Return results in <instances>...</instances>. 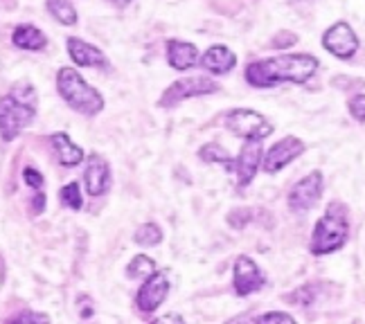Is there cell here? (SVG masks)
Returning a JSON list of instances; mask_svg holds the SVG:
<instances>
[{"mask_svg": "<svg viewBox=\"0 0 365 324\" xmlns=\"http://www.w3.org/2000/svg\"><path fill=\"white\" fill-rule=\"evenodd\" d=\"M320 43L331 56H336V59H341V61L352 59L361 48V41H359L356 32L352 30V25L345 21L329 25L325 34H322Z\"/></svg>", "mask_w": 365, "mask_h": 324, "instance_id": "7", "label": "cell"}, {"mask_svg": "<svg viewBox=\"0 0 365 324\" xmlns=\"http://www.w3.org/2000/svg\"><path fill=\"white\" fill-rule=\"evenodd\" d=\"M307 151V145L302 142L300 137L296 135H287L282 140H277V142L266 151L262 153V167L266 174H277V172H282V169L287 164H291L296 158H300L302 153Z\"/></svg>", "mask_w": 365, "mask_h": 324, "instance_id": "8", "label": "cell"}, {"mask_svg": "<svg viewBox=\"0 0 365 324\" xmlns=\"http://www.w3.org/2000/svg\"><path fill=\"white\" fill-rule=\"evenodd\" d=\"M298 43V36L289 32V30H282V32H277L271 41V48L273 50H287V48H293Z\"/></svg>", "mask_w": 365, "mask_h": 324, "instance_id": "27", "label": "cell"}, {"mask_svg": "<svg viewBox=\"0 0 365 324\" xmlns=\"http://www.w3.org/2000/svg\"><path fill=\"white\" fill-rule=\"evenodd\" d=\"M36 117V106L21 102L16 95L0 97V137L5 142H11L19 137L27 126Z\"/></svg>", "mask_w": 365, "mask_h": 324, "instance_id": "4", "label": "cell"}, {"mask_svg": "<svg viewBox=\"0 0 365 324\" xmlns=\"http://www.w3.org/2000/svg\"><path fill=\"white\" fill-rule=\"evenodd\" d=\"M287 300L296 306H312L316 300V286L314 284H307V286H298L293 293L287 295Z\"/></svg>", "mask_w": 365, "mask_h": 324, "instance_id": "24", "label": "cell"}, {"mask_svg": "<svg viewBox=\"0 0 365 324\" xmlns=\"http://www.w3.org/2000/svg\"><path fill=\"white\" fill-rule=\"evenodd\" d=\"M255 322H259V324H266V322H271V324H293V322H296V318H293L291 313H284V311H271V313L259 315Z\"/></svg>", "mask_w": 365, "mask_h": 324, "instance_id": "28", "label": "cell"}, {"mask_svg": "<svg viewBox=\"0 0 365 324\" xmlns=\"http://www.w3.org/2000/svg\"><path fill=\"white\" fill-rule=\"evenodd\" d=\"M217 90H219V83L215 79H210V77H185V79L174 81L172 86L160 95L158 106L160 108H174L180 102L192 100V97L212 95Z\"/></svg>", "mask_w": 365, "mask_h": 324, "instance_id": "6", "label": "cell"}, {"mask_svg": "<svg viewBox=\"0 0 365 324\" xmlns=\"http://www.w3.org/2000/svg\"><path fill=\"white\" fill-rule=\"evenodd\" d=\"M108 3H110V5H115V7H126V5L131 3V0H108Z\"/></svg>", "mask_w": 365, "mask_h": 324, "instance_id": "30", "label": "cell"}, {"mask_svg": "<svg viewBox=\"0 0 365 324\" xmlns=\"http://www.w3.org/2000/svg\"><path fill=\"white\" fill-rule=\"evenodd\" d=\"M250 221H252V209L250 207H237L228 214V225L235 230H244Z\"/></svg>", "mask_w": 365, "mask_h": 324, "instance_id": "26", "label": "cell"}, {"mask_svg": "<svg viewBox=\"0 0 365 324\" xmlns=\"http://www.w3.org/2000/svg\"><path fill=\"white\" fill-rule=\"evenodd\" d=\"M347 113L359 124H365V93H354L347 100Z\"/></svg>", "mask_w": 365, "mask_h": 324, "instance_id": "25", "label": "cell"}, {"mask_svg": "<svg viewBox=\"0 0 365 324\" xmlns=\"http://www.w3.org/2000/svg\"><path fill=\"white\" fill-rule=\"evenodd\" d=\"M221 122L226 126V131L242 140H266L273 135V124L262 113L250 108H232L223 115Z\"/></svg>", "mask_w": 365, "mask_h": 324, "instance_id": "5", "label": "cell"}, {"mask_svg": "<svg viewBox=\"0 0 365 324\" xmlns=\"http://www.w3.org/2000/svg\"><path fill=\"white\" fill-rule=\"evenodd\" d=\"M266 286V275L257 266L255 259H250L248 255H240L235 259L232 266V288L240 298L257 293Z\"/></svg>", "mask_w": 365, "mask_h": 324, "instance_id": "10", "label": "cell"}, {"mask_svg": "<svg viewBox=\"0 0 365 324\" xmlns=\"http://www.w3.org/2000/svg\"><path fill=\"white\" fill-rule=\"evenodd\" d=\"M59 201L63 207H70V209H81L83 205V196L79 192V185L77 182H68V185L61 187L59 192Z\"/></svg>", "mask_w": 365, "mask_h": 324, "instance_id": "23", "label": "cell"}, {"mask_svg": "<svg viewBox=\"0 0 365 324\" xmlns=\"http://www.w3.org/2000/svg\"><path fill=\"white\" fill-rule=\"evenodd\" d=\"M349 239V209L341 201H331L309 239V252L314 257H327L341 250Z\"/></svg>", "mask_w": 365, "mask_h": 324, "instance_id": "2", "label": "cell"}, {"mask_svg": "<svg viewBox=\"0 0 365 324\" xmlns=\"http://www.w3.org/2000/svg\"><path fill=\"white\" fill-rule=\"evenodd\" d=\"M11 43L16 48H21V50H27V52H38V50L48 48V36L41 32L36 25L23 23V25L16 27V30H14Z\"/></svg>", "mask_w": 365, "mask_h": 324, "instance_id": "17", "label": "cell"}, {"mask_svg": "<svg viewBox=\"0 0 365 324\" xmlns=\"http://www.w3.org/2000/svg\"><path fill=\"white\" fill-rule=\"evenodd\" d=\"M46 7L57 23H61L66 27L77 25V9L70 0H46Z\"/></svg>", "mask_w": 365, "mask_h": 324, "instance_id": "20", "label": "cell"}, {"mask_svg": "<svg viewBox=\"0 0 365 324\" xmlns=\"http://www.w3.org/2000/svg\"><path fill=\"white\" fill-rule=\"evenodd\" d=\"M199 61L210 75L221 77V75H228L230 70H235L237 54L228 46H210L203 52V56H199Z\"/></svg>", "mask_w": 365, "mask_h": 324, "instance_id": "15", "label": "cell"}, {"mask_svg": "<svg viewBox=\"0 0 365 324\" xmlns=\"http://www.w3.org/2000/svg\"><path fill=\"white\" fill-rule=\"evenodd\" d=\"M322 189H325V176L322 172H312L304 178H300L296 185L289 189L287 203L291 212H304V209H312L322 196Z\"/></svg>", "mask_w": 365, "mask_h": 324, "instance_id": "9", "label": "cell"}, {"mask_svg": "<svg viewBox=\"0 0 365 324\" xmlns=\"http://www.w3.org/2000/svg\"><path fill=\"white\" fill-rule=\"evenodd\" d=\"M151 273H156V261L147 255H135L126 266V277L129 279H145Z\"/></svg>", "mask_w": 365, "mask_h": 324, "instance_id": "22", "label": "cell"}, {"mask_svg": "<svg viewBox=\"0 0 365 324\" xmlns=\"http://www.w3.org/2000/svg\"><path fill=\"white\" fill-rule=\"evenodd\" d=\"M23 178H25V182L30 185L32 189H43V185H46V180H43V176H41V172L38 169H34V167H25L23 169Z\"/></svg>", "mask_w": 365, "mask_h": 324, "instance_id": "29", "label": "cell"}, {"mask_svg": "<svg viewBox=\"0 0 365 324\" xmlns=\"http://www.w3.org/2000/svg\"><path fill=\"white\" fill-rule=\"evenodd\" d=\"M83 187H86L88 196H102L110 187V164L100 156L93 153L88 158V164L83 169Z\"/></svg>", "mask_w": 365, "mask_h": 324, "instance_id": "13", "label": "cell"}, {"mask_svg": "<svg viewBox=\"0 0 365 324\" xmlns=\"http://www.w3.org/2000/svg\"><path fill=\"white\" fill-rule=\"evenodd\" d=\"M262 153H264L262 140H246L242 151L237 153L232 172L237 176V185L240 187H246L255 180L259 167H262Z\"/></svg>", "mask_w": 365, "mask_h": 324, "instance_id": "12", "label": "cell"}, {"mask_svg": "<svg viewBox=\"0 0 365 324\" xmlns=\"http://www.w3.org/2000/svg\"><path fill=\"white\" fill-rule=\"evenodd\" d=\"M199 158L203 162H207V164H221V167H226L228 172H232V169H235V158L219 142H207V145H203L199 149Z\"/></svg>", "mask_w": 365, "mask_h": 324, "instance_id": "19", "label": "cell"}, {"mask_svg": "<svg viewBox=\"0 0 365 324\" xmlns=\"http://www.w3.org/2000/svg\"><path fill=\"white\" fill-rule=\"evenodd\" d=\"M167 63L174 70H192L199 63V48L187 41L170 38L167 41Z\"/></svg>", "mask_w": 365, "mask_h": 324, "instance_id": "16", "label": "cell"}, {"mask_svg": "<svg viewBox=\"0 0 365 324\" xmlns=\"http://www.w3.org/2000/svg\"><path fill=\"white\" fill-rule=\"evenodd\" d=\"M170 295V281L163 273H151L149 277H145L143 286L135 293V306L140 313H153L156 308L167 300Z\"/></svg>", "mask_w": 365, "mask_h": 324, "instance_id": "11", "label": "cell"}, {"mask_svg": "<svg viewBox=\"0 0 365 324\" xmlns=\"http://www.w3.org/2000/svg\"><path fill=\"white\" fill-rule=\"evenodd\" d=\"M320 61L309 52L279 54L246 66V81L252 88H273L277 83H307L316 75Z\"/></svg>", "mask_w": 365, "mask_h": 324, "instance_id": "1", "label": "cell"}, {"mask_svg": "<svg viewBox=\"0 0 365 324\" xmlns=\"http://www.w3.org/2000/svg\"><path fill=\"white\" fill-rule=\"evenodd\" d=\"M57 90L61 100L81 115H97L104 110L102 93L93 88L75 68H59L57 73Z\"/></svg>", "mask_w": 365, "mask_h": 324, "instance_id": "3", "label": "cell"}, {"mask_svg": "<svg viewBox=\"0 0 365 324\" xmlns=\"http://www.w3.org/2000/svg\"><path fill=\"white\" fill-rule=\"evenodd\" d=\"M66 48H68V54H70V59H73L79 68H108V59H106V54L88 43V41H81L77 36H68L66 41Z\"/></svg>", "mask_w": 365, "mask_h": 324, "instance_id": "14", "label": "cell"}, {"mask_svg": "<svg viewBox=\"0 0 365 324\" xmlns=\"http://www.w3.org/2000/svg\"><path fill=\"white\" fill-rule=\"evenodd\" d=\"M291 3H312V0H291Z\"/></svg>", "mask_w": 365, "mask_h": 324, "instance_id": "31", "label": "cell"}, {"mask_svg": "<svg viewBox=\"0 0 365 324\" xmlns=\"http://www.w3.org/2000/svg\"><path fill=\"white\" fill-rule=\"evenodd\" d=\"M133 241L138 246H143V248H153V246H158L163 241V230H160V225L156 223H145V225H140V228L135 230L133 234Z\"/></svg>", "mask_w": 365, "mask_h": 324, "instance_id": "21", "label": "cell"}, {"mask_svg": "<svg viewBox=\"0 0 365 324\" xmlns=\"http://www.w3.org/2000/svg\"><path fill=\"white\" fill-rule=\"evenodd\" d=\"M50 142L54 147V153H57V160L63 164V167H77L81 160H83V149L77 147L73 140H70L68 133H54L50 137Z\"/></svg>", "mask_w": 365, "mask_h": 324, "instance_id": "18", "label": "cell"}]
</instances>
